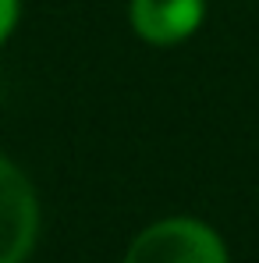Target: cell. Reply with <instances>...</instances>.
<instances>
[{
    "instance_id": "6da1fadb",
    "label": "cell",
    "mask_w": 259,
    "mask_h": 263,
    "mask_svg": "<svg viewBox=\"0 0 259 263\" xmlns=\"http://www.w3.org/2000/svg\"><path fill=\"white\" fill-rule=\"evenodd\" d=\"M125 263H231L227 246L199 217L153 220L131 238Z\"/></svg>"
},
{
    "instance_id": "7a4b0ae2",
    "label": "cell",
    "mask_w": 259,
    "mask_h": 263,
    "mask_svg": "<svg viewBox=\"0 0 259 263\" xmlns=\"http://www.w3.org/2000/svg\"><path fill=\"white\" fill-rule=\"evenodd\" d=\"M39 192L11 157L0 153V263H25L39 242Z\"/></svg>"
},
{
    "instance_id": "3957f363",
    "label": "cell",
    "mask_w": 259,
    "mask_h": 263,
    "mask_svg": "<svg viewBox=\"0 0 259 263\" xmlns=\"http://www.w3.org/2000/svg\"><path fill=\"white\" fill-rule=\"evenodd\" d=\"M206 22V0H128L131 32L149 46H177Z\"/></svg>"
},
{
    "instance_id": "277c9868",
    "label": "cell",
    "mask_w": 259,
    "mask_h": 263,
    "mask_svg": "<svg viewBox=\"0 0 259 263\" xmlns=\"http://www.w3.org/2000/svg\"><path fill=\"white\" fill-rule=\"evenodd\" d=\"M18 18H22V0H0V46L18 29Z\"/></svg>"
}]
</instances>
